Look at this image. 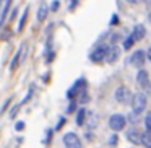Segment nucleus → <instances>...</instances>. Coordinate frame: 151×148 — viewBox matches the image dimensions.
I'll list each match as a JSON object with an SVG mask.
<instances>
[{"label": "nucleus", "instance_id": "nucleus-13", "mask_svg": "<svg viewBox=\"0 0 151 148\" xmlns=\"http://www.w3.org/2000/svg\"><path fill=\"white\" fill-rule=\"evenodd\" d=\"M98 122H99V117L94 112H86V127L93 130V129L98 127Z\"/></svg>", "mask_w": 151, "mask_h": 148}, {"label": "nucleus", "instance_id": "nucleus-7", "mask_svg": "<svg viewBox=\"0 0 151 148\" xmlns=\"http://www.w3.org/2000/svg\"><path fill=\"white\" fill-rule=\"evenodd\" d=\"M85 90H86V82H85L83 78H80L78 82H76L75 85H73L72 88L68 90L67 96H68L70 99H72V98H76V96H78V95H81V93L85 91Z\"/></svg>", "mask_w": 151, "mask_h": 148}, {"label": "nucleus", "instance_id": "nucleus-15", "mask_svg": "<svg viewBox=\"0 0 151 148\" xmlns=\"http://www.w3.org/2000/svg\"><path fill=\"white\" fill-rule=\"evenodd\" d=\"M47 15H49V5L47 4H42L39 7V12H37V21H46V18H47Z\"/></svg>", "mask_w": 151, "mask_h": 148}, {"label": "nucleus", "instance_id": "nucleus-11", "mask_svg": "<svg viewBox=\"0 0 151 148\" xmlns=\"http://www.w3.org/2000/svg\"><path fill=\"white\" fill-rule=\"evenodd\" d=\"M12 4H13V0H5L4 7H2V10H0V30H2L5 20H7V15H8V10H10Z\"/></svg>", "mask_w": 151, "mask_h": 148}, {"label": "nucleus", "instance_id": "nucleus-25", "mask_svg": "<svg viewBox=\"0 0 151 148\" xmlns=\"http://www.w3.org/2000/svg\"><path fill=\"white\" fill-rule=\"evenodd\" d=\"M23 129H24V124H23V122H18V124H17V130H23Z\"/></svg>", "mask_w": 151, "mask_h": 148}, {"label": "nucleus", "instance_id": "nucleus-8", "mask_svg": "<svg viewBox=\"0 0 151 148\" xmlns=\"http://www.w3.org/2000/svg\"><path fill=\"white\" fill-rule=\"evenodd\" d=\"M26 52H28V46H26V44H23V46L20 47V51L17 52V56H15L13 62H12V70H17L18 69V65H20V64L24 60V57H26Z\"/></svg>", "mask_w": 151, "mask_h": 148}, {"label": "nucleus", "instance_id": "nucleus-19", "mask_svg": "<svg viewBox=\"0 0 151 148\" xmlns=\"http://www.w3.org/2000/svg\"><path fill=\"white\" fill-rule=\"evenodd\" d=\"M85 116H86V111H85V109H81V111L78 112V117H76V124H78V125H83V124H85V121H86Z\"/></svg>", "mask_w": 151, "mask_h": 148}, {"label": "nucleus", "instance_id": "nucleus-1", "mask_svg": "<svg viewBox=\"0 0 151 148\" xmlns=\"http://www.w3.org/2000/svg\"><path fill=\"white\" fill-rule=\"evenodd\" d=\"M132 109L133 112L137 114H141V112L146 109V104H148V99H146V93H135L132 96Z\"/></svg>", "mask_w": 151, "mask_h": 148}, {"label": "nucleus", "instance_id": "nucleus-2", "mask_svg": "<svg viewBox=\"0 0 151 148\" xmlns=\"http://www.w3.org/2000/svg\"><path fill=\"white\" fill-rule=\"evenodd\" d=\"M137 83L141 86L146 95H151V82H150V75H148L146 70H140L137 75Z\"/></svg>", "mask_w": 151, "mask_h": 148}, {"label": "nucleus", "instance_id": "nucleus-16", "mask_svg": "<svg viewBox=\"0 0 151 148\" xmlns=\"http://www.w3.org/2000/svg\"><path fill=\"white\" fill-rule=\"evenodd\" d=\"M28 13H29V8H24L23 17H21L20 23H18V31H23V30H24V26H26V21H28Z\"/></svg>", "mask_w": 151, "mask_h": 148}, {"label": "nucleus", "instance_id": "nucleus-21", "mask_svg": "<svg viewBox=\"0 0 151 148\" xmlns=\"http://www.w3.org/2000/svg\"><path fill=\"white\" fill-rule=\"evenodd\" d=\"M138 116H140V114H137V112H132V114L128 116V121L133 122V124H137V122L140 121V117H138Z\"/></svg>", "mask_w": 151, "mask_h": 148}, {"label": "nucleus", "instance_id": "nucleus-18", "mask_svg": "<svg viewBox=\"0 0 151 148\" xmlns=\"http://www.w3.org/2000/svg\"><path fill=\"white\" fill-rule=\"evenodd\" d=\"M135 43H137V41H135V39H133V36H132V34H130V36H128L127 39L124 41V49H125V51L132 49V47H133V44H135Z\"/></svg>", "mask_w": 151, "mask_h": 148}, {"label": "nucleus", "instance_id": "nucleus-27", "mask_svg": "<svg viewBox=\"0 0 151 148\" xmlns=\"http://www.w3.org/2000/svg\"><path fill=\"white\" fill-rule=\"evenodd\" d=\"M73 109H75V103H72V106H70V108H68V111H70V112H72V111H73Z\"/></svg>", "mask_w": 151, "mask_h": 148}, {"label": "nucleus", "instance_id": "nucleus-5", "mask_svg": "<svg viewBox=\"0 0 151 148\" xmlns=\"http://www.w3.org/2000/svg\"><path fill=\"white\" fill-rule=\"evenodd\" d=\"M63 143H65L67 148H81V140L73 132H68V134L63 135Z\"/></svg>", "mask_w": 151, "mask_h": 148}, {"label": "nucleus", "instance_id": "nucleus-3", "mask_svg": "<svg viewBox=\"0 0 151 148\" xmlns=\"http://www.w3.org/2000/svg\"><path fill=\"white\" fill-rule=\"evenodd\" d=\"M125 124H127V117L122 116V114H114V116H111V119H109V127H111L114 132L122 130V129L125 127Z\"/></svg>", "mask_w": 151, "mask_h": 148}, {"label": "nucleus", "instance_id": "nucleus-17", "mask_svg": "<svg viewBox=\"0 0 151 148\" xmlns=\"http://www.w3.org/2000/svg\"><path fill=\"white\" fill-rule=\"evenodd\" d=\"M141 145H145L146 148H151V134H143L141 135Z\"/></svg>", "mask_w": 151, "mask_h": 148}, {"label": "nucleus", "instance_id": "nucleus-22", "mask_svg": "<svg viewBox=\"0 0 151 148\" xmlns=\"http://www.w3.org/2000/svg\"><path fill=\"white\" fill-rule=\"evenodd\" d=\"M128 4H132V5H138V4H143L145 0H127Z\"/></svg>", "mask_w": 151, "mask_h": 148}, {"label": "nucleus", "instance_id": "nucleus-9", "mask_svg": "<svg viewBox=\"0 0 151 148\" xmlns=\"http://www.w3.org/2000/svg\"><path fill=\"white\" fill-rule=\"evenodd\" d=\"M106 52H107V47H106V46H98L91 52V60H93V62H96V64L106 60Z\"/></svg>", "mask_w": 151, "mask_h": 148}, {"label": "nucleus", "instance_id": "nucleus-6", "mask_svg": "<svg viewBox=\"0 0 151 148\" xmlns=\"http://www.w3.org/2000/svg\"><path fill=\"white\" fill-rule=\"evenodd\" d=\"M120 57V49L117 44H111L107 46V52H106V62L107 64H115Z\"/></svg>", "mask_w": 151, "mask_h": 148}, {"label": "nucleus", "instance_id": "nucleus-24", "mask_svg": "<svg viewBox=\"0 0 151 148\" xmlns=\"http://www.w3.org/2000/svg\"><path fill=\"white\" fill-rule=\"evenodd\" d=\"M17 13H18V10H17V8H15V10L12 12V17H10V21H12V20H15V18H17Z\"/></svg>", "mask_w": 151, "mask_h": 148}, {"label": "nucleus", "instance_id": "nucleus-20", "mask_svg": "<svg viewBox=\"0 0 151 148\" xmlns=\"http://www.w3.org/2000/svg\"><path fill=\"white\" fill-rule=\"evenodd\" d=\"M145 125H146V130L151 134V112H148L146 117H145Z\"/></svg>", "mask_w": 151, "mask_h": 148}, {"label": "nucleus", "instance_id": "nucleus-23", "mask_svg": "<svg viewBox=\"0 0 151 148\" xmlns=\"http://www.w3.org/2000/svg\"><path fill=\"white\" fill-rule=\"evenodd\" d=\"M50 8H52V10L55 12L57 8H59V2H57V0H55V2H52V7H50Z\"/></svg>", "mask_w": 151, "mask_h": 148}, {"label": "nucleus", "instance_id": "nucleus-26", "mask_svg": "<svg viewBox=\"0 0 151 148\" xmlns=\"http://www.w3.org/2000/svg\"><path fill=\"white\" fill-rule=\"evenodd\" d=\"M115 142H117V137H112L111 138V145H115Z\"/></svg>", "mask_w": 151, "mask_h": 148}, {"label": "nucleus", "instance_id": "nucleus-12", "mask_svg": "<svg viewBox=\"0 0 151 148\" xmlns=\"http://www.w3.org/2000/svg\"><path fill=\"white\" fill-rule=\"evenodd\" d=\"M141 135H143V134H140L137 129H130V130L127 132V138L133 145H141Z\"/></svg>", "mask_w": 151, "mask_h": 148}, {"label": "nucleus", "instance_id": "nucleus-4", "mask_svg": "<svg viewBox=\"0 0 151 148\" xmlns=\"http://www.w3.org/2000/svg\"><path fill=\"white\" fill-rule=\"evenodd\" d=\"M132 96H133V95H132L130 90H128L125 85H120L117 90H115V99H117L119 103H122V104L132 101Z\"/></svg>", "mask_w": 151, "mask_h": 148}, {"label": "nucleus", "instance_id": "nucleus-29", "mask_svg": "<svg viewBox=\"0 0 151 148\" xmlns=\"http://www.w3.org/2000/svg\"><path fill=\"white\" fill-rule=\"evenodd\" d=\"M148 18H150V21H151V12H150V15H148Z\"/></svg>", "mask_w": 151, "mask_h": 148}, {"label": "nucleus", "instance_id": "nucleus-14", "mask_svg": "<svg viewBox=\"0 0 151 148\" xmlns=\"http://www.w3.org/2000/svg\"><path fill=\"white\" fill-rule=\"evenodd\" d=\"M145 34H146V30H145L143 25H137V26L133 28V31H132V36H133V39H135V41L143 39Z\"/></svg>", "mask_w": 151, "mask_h": 148}, {"label": "nucleus", "instance_id": "nucleus-28", "mask_svg": "<svg viewBox=\"0 0 151 148\" xmlns=\"http://www.w3.org/2000/svg\"><path fill=\"white\" fill-rule=\"evenodd\" d=\"M148 59L151 60V47H150V49H148Z\"/></svg>", "mask_w": 151, "mask_h": 148}, {"label": "nucleus", "instance_id": "nucleus-10", "mask_svg": "<svg viewBox=\"0 0 151 148\" xmlns=\"http://www.w3.org/2000/svg\"><path fill=\"white\" fill-rule=\"evenodd\" d=\"M145 59H146V56H145L143 51H137V52H133V56L130 57V64L133 67H137V69H141L145 64Z\"/></svg>", "mask_w": 151, "mask_h": 148}]
</instances>
